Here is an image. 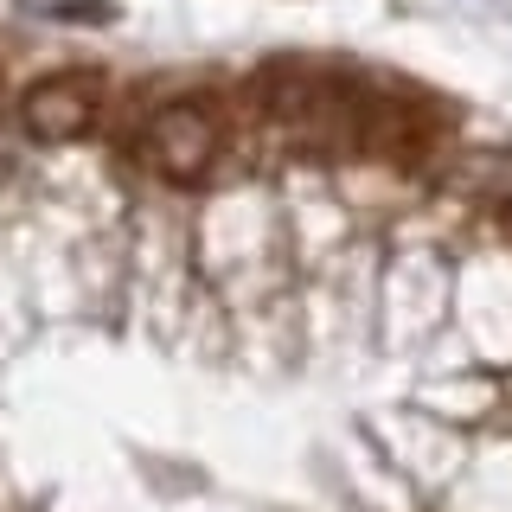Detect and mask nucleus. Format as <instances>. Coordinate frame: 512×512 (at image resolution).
I'll return each mask as SVG.
<instances>
[{"label":"nucleus","instance_id":"2","mask_svg":"<svg viewBox=\"0 0 512 512\" xmlns=\"http://www.w3.org/2000/svg\"><path fill=\"white\" fill-rule=\"evenodd\" d=\"M224 154V128L218 109L199 103V96H180V103L154 109L148 128H141V160L148 173H160L167 186H205Z\"/></svg>","mask_w":512,"mask_h":512},{"label":"nucleus","instance_id":"3","mask_svg":"<svg viewBox=\"0 0 512 512\" xmlns=\"http://www.w3.org/2000/svg\"><path fill=\"white\" fill-rule=\"evenodd\" d=\"M103 116V84L90 71H52L20 96V122L32 141L58 148V141H84Z\"/></svg>","mask_w":512,"mask_h":512},{"label":"nucleus","instance_id":"1","mask_svg":"<svg viewBox=\"0 0 512 512\" xmlns=\"http://www.w3.org/2000/svg\"><path fill=\"white\" fill-rule=\"evenodd\" d=\"M250 96L263 103V116L314 160H340V154H365L372 135V90L359 77L333 71V64H308V58H276L256 71Z\"/></svg>","mask_w":512,"mask_h":512},{"label":"nucleus","instance_id":"4","mask_svg":"<svg viewBox=\"0 0 512 512\" xmlns=\"http://www.w3.org/2000/svg\"><path fill=\"white\" fill-rule=\"evenodd\" d=\"M500 231H506V237H512V199H506V205H500Z\"/></svg>","mask_w":512,"mask_h":512}]
</instances>
